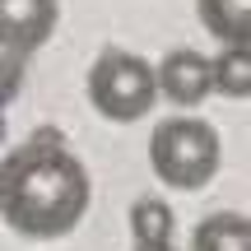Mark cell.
<instances>
[{
	"mask_svg": "<svg viewBox=\"0 0 251 251\" xmlns=\"http://www.w3.org/2000/svg\"><path fill=\"white\" fill-rule=\"evenodd\" d=\"M149 168L168 191H205L224 168V140L200 117H168L149 135Z\"/></svg>",
	"mask_w": 251,
	"mask_h": 251,
	"instance_id": "obj_2",
	"label": "cell"
},
{
	"mask_svg": "<svg viewBox=\"0 0 251 251\" xmlns=\"http://www.w3.org/2000/svg\"><path fill=\"white\" fill-rule=\"evenodd\" d=\"M130 233L140 247H168L172 233H177V214H172L168 200L158 196H140L130 205Z\"/></svg>",
	"mask_w": 251,
	"mask_h": 251,
	"instance_id": "obj_9",
	"label": "cell"
},
{
	"mask_svg": "<svg viewBox=\"0 0 251 251\" xmlns=\"http://www.w3.org/2000/svg\"><path fill=\"white\" fill-rule=\"evenodd\" d=\"M61 24V0H0V37L33 56L51 42Z\"/></svg>",
	"mask_w": 251,
	"mask_h": 251,
	"instance_id": "obj_5",
	"label": "cell"
},
{
	"mask_svg": "<svg viewBox=\"0 0 251 251\" xmlns=\"http://www.w3.org/2000/svg\"><path fill=\"white\" fill-rule=\"evenodd\" d=\"M24 79H28V51H19V47H9L0 37V107H9L19 98Z\"/></svg>",
	"mask_w": 251,
	"mask_h": 251,
	"instance_id": "obj_10",
	"label": "cell"
},
{
	"mask_svg": "<svg viewBox=\"0 0 251 251\" xmlns=\"http://www.w3.org/2000/svg\"><path fill=\"white\" fill-rule=\"evenodd\" d=\"M0 149H5V107H0Z\"/></svg>",
	"mask_w": 251,
	"mask_h": 251,
	"instance_id": "obj_12",
	"label": "cell"
},
{
	"mask_svg": "<svg viewBox=\"0 0 251 251\" xmlns=\"http://www.w3.org/2000/svg\"><path fill=\"white\" fill-rule=\"evenodd\" d=\"M209 89L233 102L247 98L251 93V47H219V56H209Z\"/></svg>",
	"mask_w": 251,
	"mask_h": 251,
	"instance_id": "obj_8",
	"label": "cell"
},
{
	"mask_svg": "<svg viewBox=\"0 0 251 251\" xmlns=\"http://www.w3.org/2000/svg\"><path fill=\"white\" fill-rule=\"evenodd\" d=\"M93 200L89 168L75 158L61 130L42 126L0 158V219L28 242H56L84 224Z\"/></svg>",
	"mask_w": 251,
	"mask_h": 251,
	"instance_id": "obj_1",
	"label": "cell"
},
{
	"mask_svg": "<svg viewBox=\"0 0 251 251\" xmlns=\"http://www.w3.org/2000/svg\"><path fill=\"white\" fill-rule=\"evenodd\" d=\"M153 84H158V98H168L177 112H196L209 98V56L191 51V47H172L158 65H153Z\"/></svg>",
	"mask_w": 251,
	"mask_h": 251,
	"instance_id": "obj_4",
	"label": "cell"
},
{
	"mask_svg": "<svg viewBox=\"0 0 251 251\" xmlns=\"http://www.w3.org/2000/svg\"><path fill=\"white\" fill-rule=\"evenodd\" d=\"M191 251H251V219L242 209H219L200 219L191 233Z\"/></svg>",
	"mask_w": 251,
	"mask_h": 251,
	"instance_id": "obj_7",
	"label": "cell"
},
{
	"mask_svg": "<svg viewBox=\"0 0 251 251\" xmlns=\"http://www.w3.org/2000/svg\"><path fill=\"white\" fill-rule=\"evenodd\" d=\"M196 14L219 47H251V0H196Z\"/></svg>",
	"mask_w": 251,
	"mask_h": 251,
	"instance_id": "obj_6",
	"label": "cell"
},
{
	"mask_svg": "<svg viewBox=\"0 0 251 251\" xmlns=\"http://www.w3.org/2000/svg\"><path fill=\"white\" fill-rule=\"evenodd\" d=\"M135 251H172V242L168 247H140V242H135Z\"/></svg>",
	"mask_w": 251,
	"mask_h": 251,
	"instance_id": "obj_11",
	"label": "cell"
},
{
	"mask_svg": "<svg viewBox=\"0 0 251 251\" xmlns=\"http://www.w3.org/2000/svg\"><path fill=\"white\" fill-rule=\"evenodd\" d=\"M84 89H89V107L102 121H117V126L144 121L153 112V102H158L153 65L144 56L126 51V47H102L98 61L89 65Z\"/></svg>",
	"mask_w": 251,
	"mask_h": 251,
	"instance_id": "obj_3",
	"label": "cell"
}]
</instances>
